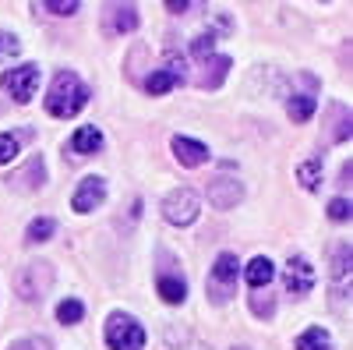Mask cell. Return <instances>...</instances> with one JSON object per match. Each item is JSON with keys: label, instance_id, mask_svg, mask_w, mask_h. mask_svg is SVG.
Here are the masks:
<instances>
[{"label": "cell", "instance_id": "52a82bcc", "mask_svg": "<svg viewBox=\"0 0 353 350\" xmlns=\"http://www.w3.org/2000/svg\"><path fill=\"white\" fill-rule=\"evenodd\" d=\"M138 28V8L134 0H110L103 8V32L106 36H128Z\"/></svg>", "mask_w": 353, "mask_h": 350}, {"label": "cell", "instance_id": "ac0fdd59", "mask_svg": "<svg viewBox=\"0 0 353 350\" xmlns=\"http://www.w3.org/2000/svg\"><path fill=\"white\" fill-rule=\"evenodd\" d=\"M18 177H21V181H11L18 191H32V188H43V181H46V166H43V159L36 156L32 163H28V166L18 173Z\"/></svg>", "mask_w": 353, "mask_h": 350}, {"label": "cell", "instance_id": "ffe728a7", "mask_svg": "<svg viewBox=\"0 0 353 350\" xmlns=\"http://www.w3.org/2000/svg\"><path fill=\"white\" fill-rule=\"evenodd\" d=\"M251 311H254L258 318H272L276 298L269 294V286H251Z\"/></svg>", "mask_w": 353, "mask_h": 350}, {"label": "cell", "instance_id": "8fae6325", "mask_svg": "<svg viewBox=\"0 0 353 350\" xmlns=\"http://www.w3.org/2000/svg\"><path fill=\"white\" fill-rule=\"evenodd\" d=\"M103 198H106V181L103 177H85L71 198V206L74 213H92L96 206H103Z\"/></svg>", "mask_w": 353, "mask_h": 350}, {"label": "cell", "instance_id": "5b68a950", "mask_svg": "<svg viewBox=\"0 0 353 350\" xmlns=\"http://www.w3.org/2000/svg\"><path fill=\"white\" fill-rule=\"evenodd\" d=\"M198 213H201V202H198V195H194L191 188H176V191H170L166 202H163V216H166L173 226H191V223L198 220Z\"/></svg>", "mask_w": 353, "mask_h": 350}, {"label": "cell", "instance_id": "7402d4cb", "mask_svg": "<svg viewBox=\"0 0 353 350\" xmlns=\"http://www.w3.org/2000/svg\"><path fill=\"white\" fill-rule=\"evenodd\" d=\"M53 230H57V223H53L50 216H43V220H32V223H28V233H25V241H28V244L50 241V237H53Z\"/></svg>", "mask_w": 353, "mask_h": 350}, {"label": "cell", "instance_id": "f1b7e54d", "mask_svg": "<svg viewBox=\"0 0 353 350\" xmlns=\"http://www.w3.org/2000/svg\"><path fill=\"white\" fill-rule=\"evenodd\" d=\"M163 4H166V11H170V14H188L191 8H198V4H201V0H163Z\"/></svg>", "mask_w": 353, "mask_h": 350}, {"label": "cell", "instance_id": "603a6c76", "mask_svg": "<svg viewBox=\"0 0 353 350\" xmlns=\"http://www.w3.org/2000/svg\"><path fill=\"white\" fill-rule=\"evenodd\" d=\"M81 315H85V304L74 301V298H68V301L57 304V318H61L64 326H78V322H81Z\"/></svg>", "mask_w": 353, "mask_h": 350}, {"label": "cell", "instance_id": "2e32d148", "mask_svg": "<svg viewBox=\"0 0 353 350\" xmlns=\"http://www.w3.org/2000/svg\"><path fill=\"white\" fill-rule=\"evenodd\" d=\"M314 106H318V99H314L311 93H293V96L286 99V113H290L297 124L311 121V117H314Z\"/></svg>", "mask_w": 353, "mask_h": 350}, {"label": "cell", "instance_id": "4dcf8cb0", "mask_svg": "<svg viewBox=\"0 0 353 350\" xmlns=\"http://www.w3.org/2000/svg\"><path fill=\"white\" fill-rule=\"evenodd\" d=\"M32 347H36V343H28V340H21V343H14L11 350H32Z\"/></svg>", "mask_w": 353, "mask_h": 350}, {"label": "cell", "instance_id": "30bf717a", "mask_svg": "<svg viewBox=\"0 0 353 350\" xmlns=\"http://www.w3.org/2000/svg\"><path fill=\"white\" fill-rule=\"evenodd\" d=\"M170 149H173V156H176V163L181 166H201V163H209V145H201L198 138H184V135H176L173 142H170Z\"/></svg>", "mask_w": 353, "mask_h": 350}, {"label": "cell", "instance_id": "e0dca14e", "mask_svg": "<svg viewBox=\"0 0 353 350\" xmlns=\"http://www.w3.org/2000/svg\"><path fill=\"white\" fill-rule=\"evenodd\" d=\"M248 283L251 286H269L272 283V276H276V266H272V258H265V255H258V258H251L248 262Z\"/></svg>", "mask_w": 353, "mask_h": 350}, {"label": "cell", "instance_id": "d6986e66", "mask_svg": "<svg viewBox=\"0 0 353 350\" xmlns=\"http://www.w3.org/2000/svg\"><path fill=\"white\" fill-rule=\"evenodd\" d=\"M329 333L325 329H321V326H311V329H304L301 336H297V343H293V347H297V350H329Z\"/></svg>", "mask_w": 353, "mask_h": 350}, {"label": "cell", "instance_id": "4fadbf2b", "mask_svg": "<svg viewBox=\"0 0 353 350\" xmlns=\"http://www.w3.org/2000/svg\"><path fill=\"white\" fill-rule=\"evenodd\" d=\"M188 75H184V68H181V61H166V68H159V71H152L149 78H145V89H149L152 96H166L176 81H184Z\"/></svg>", "mask_w": 353, "mask_h": 350}, {"label": "cell", "instance_id": "7c38bea8", "mask_svg": "<svg viewBox=\"0 0 353 350\" xmlns=\"http://www.w3.org/2000/svg\"><path fill=\"white\" fill-rule=\"evenodd\" d=\"M201 75L194 78V85H198V89H219V85H223V78L230 75V57H216V53H209V57H201Z\"/></svg>", "mask_w": 353, "mask_h": 350}, {"label": "cell", "instance_id": "6da1fadb", "mask_svg": "<svg viewBox=\"0 0 353 350\" xmlns=\"http://www.w3.org/2000/svg\"><path fill=\"white\" fill-rule=\"evenodd\" d=\"M85 103H88V85H85L74 71H57L50 93H46V113L68 121V117L81 113Z\"/></svg>", "mask_w": 353, "mask_h": 350}, {"label": "cell", "instance_id": "484cf974", "mask_svg": "<svg viewBox=\"0 0 353 350\" xmlns=\"http://www.w3.org/2000/svg\"><path fill=\"white\" fill-rule=\"evenodd\" d=\"M18 156V135H0V166Z\"/></svg>", "mask_w": 353, "mask_h": 350}, {"label": "cell", "instance_id": "f546056e", "mask_svg": "<svg viewBox=\"0 0 353 350\" xmlns=\"http://www.w3.org/2000/svg\"><path fill=\"white\" fill-rule=\"evenodd\" d=\"M21 50V43L14 36H0V57H14Z\"/></svg>", "mask_w": 353, "mask_h": 350}, {"label": "cell", "instance_id": "9c48e42d", "mask_svg": "<svg viewBox=\"0 0 353 350\" xmlns=\"http://www.w3.org/2000/svg\"><path fill=\"white\" fill-rule=\"evenodd\" d=\"M209 202L216 209H233L244 202V184L237 177H212L209 181Z\"/></svg>", "mask_w": 353, "mask_h": 350}, {"label": "cell", "instance_id": "ba28073f", "mask_svg": "<svg viewBox=\"0 0 353 350\" xmlns=\"http://www.w3.org/2000/svg\"><path fill=\"white\" fill-rule=\"evenodd\" d=\"M283 283H286V290H290V294H297V298H304L307 290L314 286V269H311V262H307L304 255H293V258L286 262V273H283Z\"/></svg>", "mask_w": 353, "mask_h": 350}, {"label": "cell", "instance_id": "5bb4252c", "mask_svg": "<svg viewBox=\"0 0 353 350\" xmlns=\"http://www.w3.org/2000/svg\"><path fill=\"white\" fill-rule=\"evenodd\" d=\"M71 149H74L78 156H92V153H99V149H103V131L92 128V124L78 128V131L71 135Z\"/></svg>", "mask_w": 353, "mask_h": 350}, {"label": "cell", "instance_id": "277c9868", "mask_svg": "<svg viewBox=\"0 0 353 350\" xmlns=\"http://www.w3.org/2000/svg\"><path fill=\"white\" fill-rule=\"evenodd\" d=\"M14 286H18L21 301H39L46 290L53 286V266H50V262H32V266H25L18 273Z\"/></svg>", "mask_w": 353, "mask_h": 350}, {"label": "cell", "instance_id": "3957f363", "mask_svg": "<svg viewBox=\"0 0 353 350\" xmlns=\"http://www.w3.org/2000/svg\"><path fill=\"white\" fill-rule=\"evenodd\" d=\"M237 276H241L237 255L223 251V255L212 262V273H209V301H212V304H226L230 294L237 290Z\"/></svg>", "mask_w": 353, "mask_h": 350}, {"label": "cell", "instance_id": "4316f807", "mask_svg": "<svg viewBox=\"0 0 353 350\" xmlns=\"http://www.w3.org/2000/svg\"><path fill=\"white\" fill-rule=\"evenodd\" d=\"M78 4H81V0H46V8H50L53 14H61V18L74 14V11H78Z\"/></svg>", "mask_w": 353, "mask_h": 350}, {"label": "cell", "instance_id": "83f0119b", "mask_svg": "<svg viewBox=\"0 0 353 350\" xmlns=\"http://www.w3.org/2000/svg\"><path fill=\"white\" fill-rule=\"evenodd\" d=\"M329 216H332L336 223H346V220H350V202H346V198H332V202H329Z\"/></svg>", "mask_w": 353, "mask_h": 350}, {"label": "cell", "instance_id": "d4e9b609", "mask_svg": "<svg viewBox=\"0 0 353 350\" xmlns=\"http://www.w3.org/2000/svg\"><path fill=\"white\" fill-rule=\"evenodd\" d=\"M332 117H336L332 138H336V142H350V110H346L343 103H336V106H332Z\"/></svg>", "mask_w": 353, "mask_h": 350}, {"label": "cell", "instance_id": "44dd1931", "mask_svg": "<svg viewBox=\"0 0 353 350\" xmlns=\"http://www.w3.org/2000/svg\"><path fill=\"white\" fill-rule=\"evenodd\" d=\"M346 276H350V248L339 244L336 248V258H332V280H336L339 294H343V286H346Z\"/></svg>", "mask_w": 353, "mask_h": 350}, {"label": "cell", "instance_id": "9a60e30c", "mask_svg": "<svg viewBox=\"0 0 353 350\" xmlns=\"http://www.w3.org/2000/svg\"><path fill=\"white\" fill-rule=\"evenodd\" d=\"M156 290H159V298H163L166 304H181V301L188 298V283H184V276H170V273H159V280H156Z\"/></svg>", "mask_w": 353, "mask_h": 350}, {"label": "cell", "instance_id": "8992f818", "mask_svg": "<svg viewBox=\"0 0 353 350\" xmlns=\"http://www.w3.org/2000/svg\"><path fill=\"white\" fill-rule=\"evenodd\" d=\"M0 85H4V93L14 99V103H28L39 89V68L36 64H21V68H11L0 75Z\"/></svg>", "mask_w": 353, "mask_h": 350}, {"label": "cell", "instance_id": "7a4b0ae2", "mask_svg": "<svg viewBox=\"0 0 353 350\" xmlns=\"http://www.w3.org/2000/svg\"><path fill=\"white\" fill-rule=\"evenodd\" d=\"M106 347L110 350H141L145 347V329L138 326V318L113 311L106 318Z\"/></svg>", "mask_w": 353, "mask_h": 350}, {"label": "cell", "instance_id": "cb8c5ba5", "mask_svg": "<svg viewBox=\"0 0 353 350\" xmlns=\"http://www.w3.org/2000/svg\"><path fill=\"white\" fill-rule=\"evenodd\" d=\"M297 177H301V184H304L307 191H314V188L321 184V163H318V159L301 163V166H297Z\"/></svg>", "mask_w": 353, "mask_h": 350}]
</instances>
